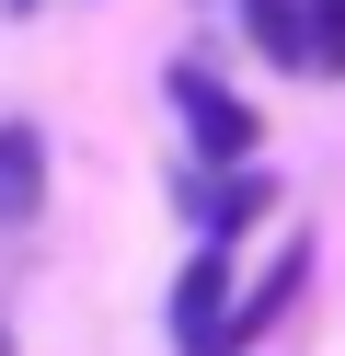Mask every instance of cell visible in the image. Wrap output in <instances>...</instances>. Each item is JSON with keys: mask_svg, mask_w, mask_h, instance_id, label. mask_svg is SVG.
<instances>
[{"mask_svg": "<svg viewBox=\"0 0 345 356\" xmlns=\"http://www.w3.org/2000/svg\"><path fill=\"white\" fill-rule=\"evenodd\" d=\"M299 287H311V230H299V241H276V264L242 287V299H230V322H219V345H207V356H242V345H265V333L299 310Z\"/></svg>", "mask_w": 345, "mask_h": 356, "instance_id": "1", "label": "cell"}, {"mask_svg": "<svg viewBox=\"0 0 345 356\" xmlns=\"http://www.w3.org/2000/svg\"><path fill=\"white\" fill-rule=\"evenodd\" d=\"M173 115H184V138H196L219 172H230V161H253V138H265V127H253V104H242V92H219L196 58L173 70Z\"/></svg>", "mask_w": 345, "mask_h": 356, "instance_id": "2", "label": "cell"}, {"mask_svg": "<svg viewBox=\"0 0 345 356\" xmlns=\"http://www.w3.org/2000/svg\"><path fill=\"white\" fill-rule=\"evenodd\" d=\"M230 322V241H196V264L173 276V356H207Z\"/></svg>", "mask_w": 345, "mask_h": 356, "instance_id": "3", "label": "cell"}, {"mask_svg": "<svg viewBox=\"0 0 345 356\" xmlns=\"http://www.w3.org/2000/svg\"><path fill=\"white\" fill-rule=\"evenodd\" d=\"M35 207H46V138L35 127H0V230H35Z\"/></svg>", "mask_w": 345, "mask_h": 356, "instance_id": "4", "label": "cell"}, {"mask_svg": "<svg viewBox=\"0 0 345 356\" xmlns=\"http://www.w3.org/2000/svg\"><path fill=\"white\" fill-rule=\"evenodd\" d=\"M242 24H253V47H265L276 70H311V24H299V0H242Z\"/></svg>", "mask_w": 345, "mask_h": 356, "instance_id": "5", "label": "cell"}, {"mask_svg": "<svg viewBox=\"0 0 345 356\" xmlns=\"http://www.w3.org/2000/svg\"><path fill=\"white\" fill-rule=\"evenodd\" d=\"M311 24V81H345V0H299Z\"/></svg>", "mask_w": 345, "mask_h": 356, "instance_id": "6", "label": "cell"}, {"mask_svg": "<svg viewBox=\"0 0 345 356\" xmlns=\"http://www.w3.org/2000/svg\"><path fill=\"white\" fill-rule=\"evenodd\" d=\"M12 12H35V0H12Z\"/></svg>", "mask_w": 345, "mask_h": 356, "instance_id": "7", "label": "cell"}]
</instances>
